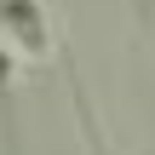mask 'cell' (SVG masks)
I'll use <instances>...</instances> for the list:
<instances>
[{"label":"cell","mask_w":155,"mask_h":155,"mask_svg":"<svg viewBox=\"0 0 155 155\" xmlns=\"http://www.w3.org/2000/svg\"><path fill=\"white\" fill-rule=\"evenodd\" d=\"M0 40H6L23 63H40V58L52 52L46 6H40V0H0Z\"/></svg>","instance_id":"6da1fadb"},{"label":"cell","mask_w":155,"mask_h":155,"mask_svg":"<svg viewBox=\"0 0 155 155\" xmlns=\"http://www.w3.org/2000/svg\"><path fill=\"white\" fill-rule=\"evenodd\" d=\"M17 69H23V58L0 40V121L12 127V81H17Z\"/></svg>","instance_id":"7a4b0ae2"}]
</instances>
